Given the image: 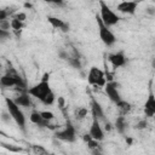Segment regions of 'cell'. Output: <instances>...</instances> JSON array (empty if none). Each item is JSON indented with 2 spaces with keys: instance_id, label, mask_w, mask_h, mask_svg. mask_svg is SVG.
<instances>
[{
  "instance_id": "11",
  "label": "cell",
  "mask_w": 155,
  "mask_h": 155,
  "mask_svg": "<svg viewBox=\"0 0 155 155\" xmlns=\"http://www.w3.org/2000/svg\"><path fill=\"white\" fill-rule=\"evenodd\" d=\"M143 111L145 117H154L155 115V93L154 92H149L143 104Z\"/></svg>"
},
{
  "instance_id": "13",
  "label": "cell",
  "mask_w": 155,
  "mask_h": 155,
  "mask_svg": "<svg viewBox=\"0 0 155 155\" xmlns=\"http://www.w3.org/2000/svg\"><path fill=\"white\" fill-rule=\"evenodd\" d=\"M47 22H48L50 25H51L52 28H54V29H58V30H62V31H68V30H69V24H68L65 21H63V19H61V18H58V17L48 16V17H47Z\"/></svg>"
},
{
  "instance_id": "15",
  "label": "cell",
  "mask_w": 155,
  "mask_h": 155,
  "mask_svg": "<svg viewBox=\"0 0 155 155\" xmlns=\"http://www.w3.org/2000/svg\"><path fill=\"white\" fill-rule=\"evenodd\" d=\"M29 121L31 122V124H34V125H36V126H40V127H44V126H50L48 124V121H46L44 117H42V115H41V111H39V110H33L31 113H30V115H29Z\"/></svg>"
},
{
  "instance_id": "8",
  "label": "cell",
  "mask_w": 155,
  "mask_h": 155,
  "mask_svg": "<svg viewBox=\"0 0 155 155\" xmlns=\"http://www.w3.org/2000/svg\"><path fill=\"white\" fill-rule=\"evenodd\" d=\"M88 134L98 142H102L104 139V130L101 125V120L96 116L92 117V122H91L90 128H88Z\"/></svg>"
},
{
  "instance_id": "2",
  "label": "cell",
  "mask_w": 155,
  "mask_h": 155,
  "mask_svg": "<svg viewBox=\"0 0 155 155\" xmlns=\"http://www.w3.org/2000/svg\"><path fill=\"white\" fill-rule=\"evenodd\" d=\"M5 103H6V108H7V111H8V115L12 117V120L16 122V125L18 127H21L22 130L25 128V122H27V119H25V115L22 110V107L18 105L16 103V101L13 98H10V97H6L5 98Z\"/></svg>"
},
{
  "instance_id": "1",
  "label": "cell",
  "mask_w": 155,
  "mask_h": 155,
  "mask_svg": "<svg viewBox=\"0 0 155 155\" xmlns=\"http://www.w3.org/2000/svg\"><path fill=\"white\" fill-rule=\"evenodd\" d=\"M27 91L33 98L39 99L44 105H51V104H53V102L56 99L54 92L52 91V88L50 86V74L48 73H46L39 82H36L31 87H28Z\"/></svg>"
},
{
  "instance_id": "27",
  "label": "cell",
  "mask_w": 155,
  "mask_h": 155,
  "mask_svg": "<svg viewBox=\"0 0 155 155\" xmlns=\"http://www.w3.org/2000/svg\"><path fill=\"white\" fill-rule=\"evenodd\" d=\"M42 1H45V2H47V4H53L54 0H42Z\"/></svg>"
},
{
  "instance_id": "3",
  "label": "cell",
  "mask_w": 155,
  "mask_h": 155,
  "mask_svg": "<svg viewBox=\"0 0 155 155\" xmlns=\"http://www.w3.org/2000/svg\"><path fill=\"white\" fill-rule=\"evenodd\" d=\"M98 2H99V13H98V16L101 17V19L108 27L116 25L120 22V16L115 11H113L104 0H98Z\"/></svg>"
},
{
  "instance_id": "22",
  "label": "cell",
  "mask_w": 155,
  "mask_h": 155,
  "mask_svg": "<svg viewBox=\"0 0 155 155\" xmlns=\"http://www.w3.org/2000/svg\"><path fill=\"white\" fill-rule=\"evenodd\" d=\"M147 126H148V121H147L145 119H143V120L138 121V122L134 125V128H136V130H144V128H147Z\"/></svg>"
},
{
  "instance_id": "18",
  "label": "cell",
  "mask_w": 155,
  "mask_h": 155,
  "mask_svg": "<svg viewBox=\"0 0 155 155\" xmlns=\"http://www.w3.org/2000/svg\"><path fill=\"white\" fill-rule=\"evenodd\" d=\"M88 114V109L86 107H78L74 110V116L76 120H84Z\"/></svg>"
},
{
  "instance_id": "14",
  "label": "cell",
  "mask_w": 155,
  "mask_h": 155,
  "mask_svg": "<svg viewBox=\"0 0 155 155\" xmlns=\"http://www.w3.org/2000/svg\"><path fill=\"white\" fill-rule=\"evenodd\" d=\"M31 96L28 93V91L25 90V91H21L18 94H17V97L16 98H13L15 101H16V103L18 104V105H21L22 108H28V107H30L31 105Z\"/></svg>"
},
{
  "instance_id": "12",
  "label": "cell",
  "mask_w": 155,
  "mask_h": 155,
  "mask_svg": "<svg viewBox=\"0 0 155 155\" xmlns=\"http://www.w3.org/2000/svg\"><path fill=\"white\" fill-rule=\"evenodd\" d=\"M108 61L110 62V64L114 67V68H122L126 65L127 63V58L125 56L124 52H113L108 56Z\"/></svg>"
},
{
  "instance_id": "24",
  "label": "cell",
  "mask_w": 155,
  "mask_h": 155,
  "mask_svg": "<svg viewBox=\"0 0 155 155\" xmlns=\"http://www.w3.org/2000/svg\"><path fill=\"white\" fill-rule=\"evenodd\" d=\"M33 149H34V153H36V154H47V150H46V149H44L42 147L34 145V147H33Z\"/></svg>"
},
{
  "instance_id": "7",
  "label": "cell",
  "mask_w": 155,
  "mask_h": 155,
  "mask_svg": "<svg viewBox=\"0 0 155 155\" xmlns=\"http://www.w3.org/2000/svg\"><path fill=\"white\" fill-rule=\"evenodd\" d=\"M56 138H58L62 142L73 143L76 140V130L71 124H68L63 130L56 132Z\"/></svg>"
},
{
  "instance_id": "21",
  "label": "cell",
  "mask_w": 155,
  "mask_h": 155,
  "mask_svg": "<svg viewBox=\"0 0 155 155\" xmlns=\"http://www.w3.org/2000/svg\"><path fill=\"white\" fill-rule=\"evenodd\" d=\"M41 111V115H42V117L46 120V121H52L53 119H54V114H53V111H51V110H40Z\"/></svg>"
},
{
  "instance_id": "17",
  "label": "cell",
  "mask_w": 155,
  "mask_h": 155,
  "mask_svg": "<svg viewBox=\"0 0 155 155\" xmlns=\"http://www.w3.org/2000/svg\"><path fill=\"white\" fill-rule=\"evenodd\" d=\"M115 105H116V108H117V110L120 111L121 115H126V114H128V113L131 111V109H132L131 103L127 102V101H124V99H121V101H120L119 103H116Z\"/></svg>"
},
{
  "instance_id": "16",
  "label": "cell",
  "mask_w": 155,
  "mask_h": 155,
  "mask_svg": "<svg viewBox=\"0 0 155 155\" xmlns=\"http://www.w3.org/2000/svg\"><path fill=\"white\" fill-rule=\"evenodd\" d=\"M91 109H92V115H93V116L98 117L99 120L103 119V116H104L103 109H102L101 104H99L96 99H92V102H91Z\"/></svg>"
},
{
  "instance_id": "23",
  "label": "cell",
  "mask_w": 155,
  "mask_h": 155,
  "mask_svg": "<svg viewBox=\"0 0 155 155\" xmlns=\"http://www.w3.org/2000/svg\"><path fill=\"white\" fill-rule=\"evenodd\" d=\"M12 17H13V18H17V19H19V21H22V22H24V21L27 19V15H25L24 12H16Z\"/></svg>"
},
{
  "instance_id": "26",
  "label": "cell",
  "mask_w": 155,
  "mask_h": 155,
  "mask_svg": "<svg viewBox=\"0 0 155 155\" xmlns=\"http://www.w3.org/2000/svg\"><path fill=\"white\" fill-rule=\"evenodd\" d=\"M64 2H65V0H54L53 1V4L57 6H62V5H64Z\"/></svg>"
},
{
  "instance_id": "20",
  "label": "cell",
  "mask_w": 155,
  "mask_h": 155,
  "mask_svg": "<svg viewBox=\"0 0 155 155\" xmlns=\"http://www.w3.org/2000/svg\"><path fill=\"white\" fill-rule=\"evenodd\" d=\"M10 24H11V29L18 31V30H22L24 28V22L17 19V18H13L11 17V21H10Z\"/></svg>"
},
{
  "instance_id": "9",
  "label": "cell",
  "mask_w": 155,
  "mask_h": 155,
  "mask_svg": "<svg viewBox=\"0 0 155 155\" xmlns=\"http://www.w3.org/2000/svg\"><path fill=\"white\" fill-rule=\"evenodd\" d=\"M104 92L107 94V97L114 103H119L122 98H121V94L119 92V85L115 82V81H108L107 85L104 86Z\"/></svg>"
},
{
  "instance_id": "6",
  "label": "cell",
  "mask_w": 155,
  "mask_h": 155,
  "mask_svg": "<svg viewBox=\"0 0 155 155\" xmlns=\"http://www.w3.org/2000/svg\"><path fill=\"white\" fill-rule=\"evenodd\" d=\"M87 82L91 86H94L98 88H104V86L107 85L108 81H107L104 71L101 68L91 67L88 69V73H87Z\"/></svg>"
},
{
  "instance_id": "10",
  "label": "cell",
  "mask_w": 155,
  "mask_h": 155,
  "mask_svg": "<svg viewBox=\"0 0 155 155\" xmlns=\"http://www.w3.org/2000/svg\"><path fill=\"white\" fill-rule=\"evenodd\" d=\"M138 2L136 0H122L116 5V11L122 15H133L136 13Z\"/></svg>"
},
{
  "instance_id": "5",
  "label": "cell",
  "mask_w": 155,
  "mask_h": 155,
  "mask_svg": "<svg viewBox=\"0 0 155 155\" xmlns=\"http://www.w3.org/2000/svg\"><path fill=\"white\" fill-rule=\"evenodd\" d=\"M96 19H97L98 35H99L101 41H102L105 46H108V47L113 46V45L116 42V36H115V34L111 31L110 27H108V25L101 19V17H99L98 15H96Z\"/></svg>"
},
{
  "instance_id": "19",
  "label": "cell",
  "mask_w": 155,
  "mask_h": 155,
  "mask_svg": "<svg viewBox=\"0 0 155 155\" xmlns=\"http://www.w3.org/2000/svg\"><path fill=\"white\" fill-rule=\"evenodd\" d=\"M126 126H127V122L125 120V115H121L116 119V122H115V127L116 130L120 132V133H124V131L126 130Z\"/></svg>"
},
{
  "instance_id": "29",
  "label": "cell",
  "mask_w": 155,
  "mask_h": 155,
  "mask_svg": "<svg viewBox=\"0 0 155 155\" xmlns=\"http://www.w3.org/2000/svg\"><path fill=\"white\" fill-rule=\"evenodd\" d=\"M154 119H155V115H154Z\"/></svg>"
},
{
  "instance_id": "28",
  "label": "cell",
  "mask_w": 155,
  "mask_h": 155,
  "mask_svg": "<svg viewBox=\"0 0 155 155\" xmlns=\"http://www.w3.org/2000/svg\"><path fill=\"white\" fill-rule=\"evenodd\" d=\"M151 65H153V68H155V58L151 61Z\"/></svg>"
},
{
  "instance_id": "4",
  "label": "cell",
  "mask_w": 155,
  "mask_h": 155,
  "mask_svg": "<svg viewBox=\"0 0 155 155\" xmlns=\"http://www.w3.org/2000/svg\"><path fill=\"white\" fill-rule=\"evenodd\" d=\"M0 84L2 87H17L21 88L22 91H25V82L23 80V78L15 70V69H10L6 74H4L0 79Z\"/></svg>"
},
{
  "instance_id": "25",
  "label": "cell",
  "mask_w": 155,
  "mask_h": 155,
  "mask_svg": "<svg viewBox=\"0 0 155 155\" xmlns=\"http://www.w3.org/2000/svg\"><path fill=\"white\" fill-rule=\"evenodd\" d=\"M6 38H10V31L5 29H0V39L5 40Z\"/></svg>"
}]
</instances>
